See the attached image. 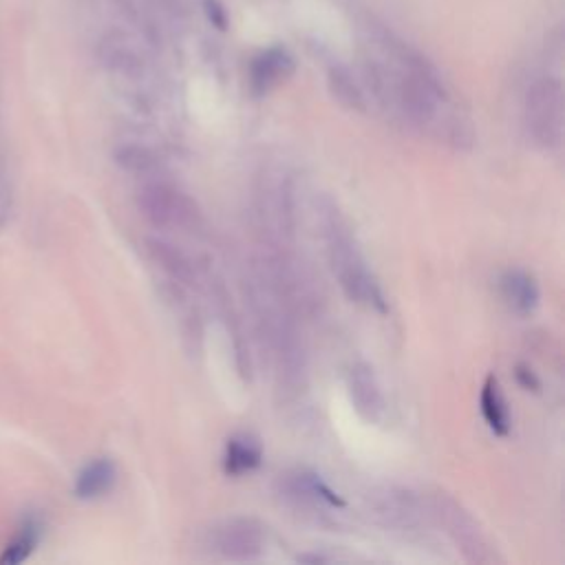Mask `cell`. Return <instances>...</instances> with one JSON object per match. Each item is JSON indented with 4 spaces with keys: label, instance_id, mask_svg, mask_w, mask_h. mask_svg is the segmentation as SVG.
Listing matches in <instances>:
<instances>
[{
    "label": "cell",
    "instance_id": "obj_12",
    "mask_svg": "<svg viewBox=\"0 0 565 565\" xmlns=\"http://www.w3.org/2000/svg\"><path fill=\"white\" fill-rule=\"evenodd\" d=\"M479 407H482V416H484V422L488 425V429L499 436V438H506L510 433V409H508V403L501 394V385H499V378L495 373H488L486 381H484V387H482V396H479Z\"/></svg>",
    "mask_w": 565,
    "mask_h": 565
},
{
    "label": "cell",
    "instance_id": "obj_9",
    "mask_svg": "<svg viewBox=\"0 0 565 565\" xmlns=\"http://www.w3.org/2000/svg\"><path fill=\"white\" fill-rule=\"evenodd\" d=\"M373 515L378 517L385 526L411 528L420 521V504L411 493L389 488L383 495L375 497Z\"/></svg>",
    "mask_w": 565,
    "mask_h": 565
},
{
    "label": "cell",
    "instance_id": "obj_7",
    "mask_svg": "<svg viewBox=\"0 0 565 565\" xmlns=\"http://www.w3.org/2000/svg\"><path fill=\"white\" fill-rule=\"evenodd\" d=\"M281 495L294 506L303 508H344V501L316 475L309 471H292L281 475Z\"/></svg>",
    "mask_w": 565,
    "mask_h": 565
},
{
    "label": "cell",
    "instance_id": "obj_11",
    "mask_svg": "<svg viewBox=\"0 0 565 565\" xmlns=\"http://www.w3.org/2000/svg\"><path fill=\"white\" fill-rule=\"evenodd\" d=\"M499 287H501V296H504L506 305L515 314L528 316L536 309L541 292H539L536 279L530 272L517 270V268L504 272V276L499 281Z\"/></svg>",
    "mask_w": 565,
    "mask_h": 565
},
{
    "label": "cell",
    "instance_id": "obj_19",
    "mask_svg": "<svg viewBox=\"0 0 565 565\" xmlns=\"http://www.w3.org/2000/svg\"><path fill=\"white\" fill-rule=\"evenodd\" d=\"M515 378H517L519 387L526 389V392L536 394L541 389V381L536 378V373L528 364H517L515 366Z\"/></svg>",
    "mask_w": 565,
    "mask_h": 565
},
{
    "label": "cell",
    "instance_id": "obj_8",
    "mask_svg": "<svg viewBox=\"0 0 565 565\" xmlns=\"http://www.w3.org/2000/svg\"><path fill=\"white\" fill-rule=\"evenodd\" d=\"M296 65L287 49L272 47L259 54L250 67V87L255 95H265L294 74Z\"/></svg>",
    "mask_w": 565,
    "mask_h": 565
},
{
    "label": "cell",
    "instance_id": "obj_15",
    "mask_svg": "<svg viewBox=\"0 0 565 565\" xmlns=\"http://www.w3.org/2000/svg\"><path fill=\"white\" fill-rule=\"evenodd\" d=\"M115 161L131 174L155 177L161 170V159L155 150L139 144H124L115 152Z\"/></svg>",
    "mask_w": 565,
    "mask_h": 565
},
{
    "label": "cell",
    "instance_id": "obj_14",
    "mask_svg": "<svg viewBox=\"0 0 565 565\" xmlns=\"http://www.w3.org/2000/svg\"><path fill=\"white\" fill-rule=\"evenodd\" d=\"M117 479V471L115 464L109 457H100L95 462H91L89 466L82 468V473L78 475L76 482V495L80 499H95L102 497L104 493H109L113 488Z\"/></svg>",
    "mask_w": 565,
    "mask_h": 565
},
{
    "label": "cell",
    "instance_id": "obj_2",
    "mask_svg": "<svg viewBox=\"0 0 565 565\" xmlns=\"http://www.w3.org/2000/svg\"><path fill=\"white\" fill-rule=\"evenodd\" d=\"M142 217L157 230H195L202 224L200 206L166 181H148L137 193Z\"/></svg>",
    "mask_w": 565,
    "mask_h": 565
},
{
    "label": "cell",
    "instance_id": "obj_20",
    "mask_svg": "<svg viewBox=\"0 0 565 565\" xmlns=\"http://www.w3.org/2000/svg\"><path fill=\"white\" fill-rule=\"evenodd\" d=\"M298 561H301V563H323L325 556H318V554H303V556H298Z\"/></svg>",
    "mask_w": 565,
    "mask_h": 565
},
{
    "label": "cell",
    "instance_id": "obj_17",
    "mask_svg": "<svg viewBox=\"0 0 565 565\" xmlns=\"http://www.w3.org/2000/svg\"><path fill=\"white\" fill-rule=\"evenodd\" d=\"M34 545H36V528L30 526L19 534V539L14 543L8 545L5 554L0 556V563H21V561H25L32 554Z\"/></svg>",
    "mask_w": 565,
    "mask_h": 565
},
{
    "label": "cell",
    "instance_id": "obj_18",
    "mask_svg": "<svg viewBox=\"0 0 565 565\" xmlns=\"http://www.w3.org/2000/svg\"><path fill=\"white\" fill-rule=\"evenodd\" d=\"M204 12L215 30H219V32L228 30L230 19H228V10L224 8L222 0H204Z\"/></svg>",
    "mask_w": 565,
    "mask_h": 565
},
{
    "label": "cell",
    "instance_id": "obj_16",
    "mask_svg": "<svg viewBox=\"0 0 565 565\" xmlns=\"http://www.w3.org/2000/svg\"><path fill=\"white\" fill-rule=\"evenodd\" d=\"M327 84H329V93L334 95V100L340 106H344L349 111H360V113L366 109L362 89L358 87V82L344 67H334L327 76Z\"/></svg>",
    "mask_w": 565,
    "mask_h": 565
},
{
    "label": "cell",
    "instance_id": "obj_4",
    "mask_svg": "<svg viewBox=\"0 0 565 565\" xmlns=\"http://www.w3.org/2000/svg\"><path fill=\"white\" fill-rule=\"evenodd\" d=\"M429 515L447 530V534L455 541L462 554L473 563H493L497 554L490 550L479 523L471 517V512L457 504L447 493H436L429 497Z\"/></svg>",
    "mask_w": 565,
    "mask_h": 565
},
{
    "label": "cell",
    "instance_id": "obj_6",
    "mask_svg": "<svg viewBox=\"0 0 565 565\" xmlns=\"http://www.w3.org/2000/svg\"><path fill=\"white\" fill-rule=\"evenodd\" d=\"M347 387L351 403L358 411V416L371 425H381L387 414V403L383 396V389L378 385V378L366 362H355L349 369L347 375Z\"/></svg>",
    "mask_w": 565,
    "mask_h": 565
},
{
    "label": "cell",
    "instance_id": "obj_10",
    "mask_svg": "<svg viewBox=\"0 0 565 565\" xmlns=\"http://www.w3.org/2000/svg\"><path fill=\"white\" fill-rule=\"evenodd\" d=\"M146 250L155 265H159L166 276H170L177 285H193L197 279V270L193 259L188 257L183 250L174 248L172 244L163 239H148Z\"/></svg>",
    "mask_w": 565,
    "mask_h": 565
},
{
    "label": "cell",
    "instance_id": "obj_3",
    "mask_svg": "<svg viewBox=\"0 0 565 565\" xmlns=\"http://www.w3.org/2000/svg\"><path fill=\"white\" fill-rule=\"evenodd\" d=\"M526 126L530 137L545 150L563 139V87L556 78L536 80L526 95Z\"/></svg>",
    "mask_w": 565,
    "mask_h": 565
},
{
    "label": "cell",
    "instance_id": "obj_1",
    "mask_svg": "<svg viewBox=\"0 0 565 565\" xmlns=\"http://www.w3.org/2000/svg\"><path fill=\"white\" fill-rule=\"evenodd\" d=\"M325 241H327V257L331 263V270L344 292V296L351 303L371 307L381 314H387L389 305L385 298V292L366 268V261L347 226V222L340 217V213L329 206L325 213Z\"/></svg>",
    "mask_w": 565,
    "mask_h": 565
},
{
    "label": "cell",
    "instance_id": "obj_5",
    "mask_svg": "<svg viewBox=\"0 0 565 565\" xmlns=\"http://www.w3.org/2000/svg\"><path fill=\"white\" fill-rule=\"evenodd\" d=\"M211 545L228 561H255L265 550V532L257 519L235 517L213 530Z\"/></svg>",
    "mask_w": 565,
    "mask_h": 565
},
{
    "label": "cell",
    "instance_id": "obj_13",
    "mask_svg": "<svg viewBox=\"0 0 565 565\" xmlns=\"http://www.w3.org/2000/svg\"><path fill=\"white\" fill-rule=\"evenodd\" d=\"M263 462V449L261 444L250 436H237L230 438L226 444L224 455V471L230 477H241L246 473H252Z\"/></svg>",
    "mask_w": 565,
    "mask_h": 565
}]
</instances>
